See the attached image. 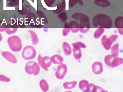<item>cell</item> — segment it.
Wrapping results in <instances>:
<instances>
[{
    "label": "cell",
    "mask_w": 123,
    "mask_h": 92,
    "mask_svg": "<svg viewBox=\"0 0 123 92\" xmlns=\"http://www.w3.org/2000/svg\"><path fill=\"white\" fill-rule=\"evenodd\" d=\"M94 3L102 7H105L110 5V3L108 0H95Z\"/></svg>",
    "instance_id": "16"
},
{
    "label": "cell",
    "mask_w": 123,
    "mask_h": 92,
    "mask_svg": "<svg viewBox=\"0 0 123 92\" xmlns=\"http://www.w3.org/2000/svg\"><path fill=\"white\" fill-rule=\"evenodd\" d=\"M89 86L88 82L85 80L80 81L79 85L80 89L84 92H89Z\"/></svg>",
    "instance_id": "13"
},
{
    "label": "cell",
    "mask_w": 123,
    "mask_h": 92,
    "mask_svg": "<svg viewBox=\"0 0 123 92\" xmlns=\"http://www.w3.org/2000/svg\"><path fill=\"white\" fill-rule=\"evenodd\" d=\"M5 28H0V32H3L5 31Z\"/></svg>",
    "instance_id": "33"
},
{
    "label": "cell",
    "mask_w": 123,
    "mask_h": 92,
    "mask_svg": "<svg viewBox=\"0 0 123 92\" xmlns=\"http://www.w3.org/2000/svg\"><path fill=\"white\" fill-rule=\"evenodd\" d=\"M118 37V35L114 34L108 38L106 35H104L103 36L101 39L102 44L105 49L109 50L111 48V45Z\"/></svg>",
    "instance_id": "5"
},
{
    "label": "cell",
    "mask_w": 123,
    "mask_h": 92,
    "mask_svg": "<svg viewBox=\"0 0 123 92\" xmlns=\"http://www.w3.org/2000/svg\"><path fill=\"white\" fill-rule=\"evenodd\" d=\"M90 27L89 22H80V28H89Z\"/></svg>",
    "instance_id": "24"
},
{
    "label": "cell",
    "mask_w": 123,
    "mask_h": 92,
    "mask_svg": "<svg viewBox=\"0 0 123 92\" xmlns=\"http://www.w3.org/2000/svg\"><path fill=\"white\" fill-rule=\"evenodd\" d=\"M89 28H79V30L80 32L82 33H86L89 30Z\"/></svg>",
    "instance_id": "30"
},
{
    "label": "cell",
    "mask_w": 123,
    "mask_h": 92,
    "mask_svg": "<svg viewBox=\"0 0 123 92\" xmlns=\"http://www.w3.org/2000/svg\"><path fill=\"white\" fill-rule=\"evenodd\" d=\"M92 68L93 73L96 75L101 74L103 71L102 64L98 62L94 63L92 65Z\"/></svg>",
    "instance_id": "10"
},
{
    "label": "cell",
    "mask_w": 123,
    "mask_h": 92,
    "mask_svg": "<svg viewBox=\"0 0 123 92\" xmlns=\"http://www.w3.org/2000/svg\"><path fill=\"white\" fill-rule=\"evenodd\" d=\"M123 17L120 16L117 17L115 21V25L116 27L118 28H123Z\"/></svg>",
    "instance_id": "20"
},
{
    "label": "cell",
    "mask_w": 123,
    "mask_h": 92,
    "mask_svg": "<svg viewBox=\"0 0 123 92\" xmlns=\"http://www.w3.org/2000/svg\"><path fill=\"white\" fill-rule=\"evenodd\" d=\"M73 18L81 22H89L88 17L86 15L81 13H76L72 16Z\"/></svg>",
    "instance_id": "9"
},
{
    "label": "cell",
    "mask_w": 123,
    "mask_h": 92,
    "mask_svg": "<svg viewBox=\"0 0 123 92\" xmlns=\"http://www.w3.org/2000/svg\"><path fill=\"white\" fill-rule=\"evenodd\" d=\"M51 62L54 64H61L62 63L64 59L63 58L59 55H55L50 58Z\"/></svg>",
    "instance_id": "14"
},
{
    "label": "cell",
    "mask_w": 123,
    "mask_h": 92,
    "mask_svg": "<svg viewBox=\"0 0 123 92\" xmlns=\"http://www.w3.org/2000/svg\"><path fill=\"white\" fill-rule=\"evenodd\" d=\"M107 92L104 90L102 88L100 87L99 86H95V85L94 86L92 92Z\"/></svg>",
    "instance_id": "25"
},
{
    "label": "cell",
    "mask_w": 123,
    "mask_h": 92,
    "mask_svg": "<svg viewBox=\"0 0 123 92\" xmlns=\"http://www.w3.org/2000/svg\"><path fill=\"white\" fill-rule=\"evenodd\" d=\"M26 72L30 75L33 74L36 75L39 74L40 67L37 63L32 61H29L26 64L25 68Z\"/></svg>",
    "instance_id": "3"
},
{
    "label": "cell",
    "mask_w": 123,
    "mask_h": 92,
    "mask_svg": "<svg viewBox=\"0 0 123 92\" xmlns=\"http://www.w3.org/2000/svg\"><path fill=\"white\" fill-rule=\"evenodd\" d=\"M17 30V28H5V31L7 34L11 35L15 33Z\"/></svg>",
    "instance_id": "23"
},
{
    "label": "cell",
    "mask_w": 123,
    "mask_h": 92,
    "mask_svg": "<svg viewBox=\"0 0 123 92\" xmlns=\"http://www.w3.org/2000/svg\"><path fill=\"white\" fill-rule=\"evenodd\" d=\"M70 29H64L63 30V34L64 36H66L68 35L70 32Z\"/></svg>",
    "instance_id": "29"
},
{
    "label": "cell",
    "mask_w": 123,
    "mask_h": 92,
    "mask_svg": "<svg viewBox=\"0 0 123 92\" xmlns=\"http://www.w3.org/2000/svg\"><path fill=\"white\" fill-rule=\"evenodd\" d=\"M73 47V51L74 56L76 60L80 59L81 57L82 53L80 47L74 43L72 44Z\"/></svg>",
    "instance_id": "11"
},
{
    "label": "cell",
    "mask_w": 123,
    "mask_h": 92,
    "mask_svg": "<svg viewBox=\"0 0 123 92\" xmlns=\"http://www.w3.org/2000/svg\"><path fill=\"white\" fill-rule=\"evenodd\" d=\"M104 28H99L95 31L94 35V37L95 39L98 38L104 32Z\"/></svg>",
    "instance_id": "22"
},
{
    "label": "cell",
    "mask_w": 123,
    "mask_h": 92,
    "mask_svg": "<svg viewBox=\"0 0 123 92\" xmlns=\"http://www.w3.org/2000/svg\"><path fill=\"white\" fill-rule=\"evenodd\" d=\"M92 23L94 26L97 27L99 26V28L109 29L112 27V20L109 16L104 14L97 15L93 18Z\"/></svg>",
    "instance_id": "1"
},
{
    "label": "cell",
    "mask_w": 123,
    "mask_h": 92,
    "mask_svg": "<svg viewBox=\"0 0 123 92\" xmlns=\"http://www.w3.org/2000/svg\"><path fill=\"white\" fill-rule=\"evenodd\" d=\"M39 85L43 91L46 92L49 90L48 84L45 80H42L40 82Z\"/></svg>",
    "instance_id": "21"
},
{
    "label": "cell",
    "mask_w": 123,
    "mask_h": 92,
    "mask_svg": "<svg viewBox=\"0 0 123 92\" xmlns=\"http://www.w3.org/2000/svg\"><path fill=\"white\" fill-rule=\"evenodd\" d=\"M119 45L118 43L114 45L111 47V52L112 55L115 58H117L118 56Z\"/></svg>",
    "instance_id": "17"
},
{
    "label": "cell",
    "mask_w": 123,
    "mask_h": 92,
    "mask_svg": "<svg viewBox=\"0 0 123 92\" xmlns=\"http://www.w3.org/2000/svg\"><path fill=\"white\" fill-rule=\"evenodd\" d=\"M118 30L119 33L121 34H123V28H118Z\"/></svg>",
    "instance_id": "32"
},
{
    "label": "cell",
    "mask_w": 123,
    "mask_h": 92,
    "mask_svg": "<svg viewBox=\"0 0 123 92\" xmlns=\"http://www.w3.org/2000/svg\"><path fill=\"white\" fill-rule=\"evenodd\" d=\"M0 81L8 82L10 81V80L9 78L5 75H0Z\"/></svg>",
    "instance_id": "26"
},
{
    "label": "cell",
    "mask_w": 123,
    "mask_h": 92,
    "mask_svg": "<svg viewBox=\"0 0 123 92\" xmlns=\"http://www.w3.org/2000/svg\"><path fill=\"white\" fill-rule=\"evenodd\" d=\"M71 25L74 28H80V25L77 22L74 21L71 22Z\"/></svg>",
    "instance_id": "27"
},
{
    "label": "cell",
    "mask_w": 123,
    "mask_h": 92,
    "mask_svg": "<svg viewBox=\"0 0 123 92\" xmlns=\"http://www.w3.org/2000/svg\"><path fill=\"white\" fill-rule=\"evenodd\" d=\"M7 42L10 49L14 52H18L21 50V40L17 36L13 35L8 37Z\"/></svg>",
    "instance_id": "2"
},
{
    "label": "cell",
    "mask_w": 123,
    "mask_h": 92,
    "mask_svg": "<svg viewBox=\"0 0 123 92\" xmlns=\"http://www.w3.org/2000/svg\"><path fill=\"white\" fill-rule=\"evenodd\" d=\"M62 48L65 55L69 56L71 54L72 52L71 47L66 42H63Z\"/></svg>",
    "instance_id": "15"
},
{
    "label": "cell",
    "mask_w": 123,
    "mask_h": 92,
    "mask_svg": "<svg viewBox=\"0 0 123 92\" xmlns=\"http://www.w3.org/2000/svg\"><path fill=\"white\" fill-rule=\"evenodd\" d=\"M71 29L72 32L73 33H76L79 30V28H72Z\"/></svg>",
    "instance_id": "31"
},
{
    "label": "cell",
    "mask_w": 123,
    "mask_h": 92,
    "mask_svg": "<svg viewBox=\"0 0 123 92\" xmlns=\"http://www.w3.org/2000/svg\"><path fill=\"white\" fill-rule=\"evenodd\" d=\"M36 51L32 46H27L24 47L22 52L23 58L26 60H30L34 59L36 55Z\"/></svg>",
    "instance_id": "6"
},
{
    "label": "cell",
    "mask_w": 123,
    "mask_h": 92,
    "mask_svg": "<svg viewBox=\"0 0 123 92\" xmlns=\"http://www.w3.org/2000/svg\"><path fill=\"white\" fill-rule=\"evenodd\" d=\"M77 82L73 81L70 82H66L63 84L64 87L66 89H71L75 87Z\"/></svg>",
    "instance_id": "18"
},
{
    "label": "cell",
    "mask_w": 123,
    "mask_h": 92,
    "mask_svg": "<svg viewBox=\"0 0 123 92\" xmlns=\"http://www.w3.org/2000/svg\"><path fill=\"white\" fill-rule=\"evenodd\" d=\"M38 62L41 67L45 70L48 71V68L51 65L50 58L47 56L42 57L39 54L37 58Z\"/></svg>",
    "instance_id": "7"
},
{
    "label": "cell",
    "mask_w": 123,
    "mask_h": 92,
    "mask_svg": "<svg viewBox=\"0 0 123 92\" xmlns=\"http://www.w3.org/2000/svg\"><path fill=\"white\" fill-rule=\"evenodd\" d=\"M67 66L64 64H62L58 66L55 74L57 78L60 80L63 79L67 73Z\"/></svg>",
    "instance_id": "8"
},
{
    "label": "cell",
    "mask_w": 123,
    "mask_h": 92,
    "mask_svg": "<svg viewBox=\"0 0 123 92\" xmlns=\"http://www.w3.org/2000/svg\"><path fill=\"white\" fill-rule=\"evenodd\" d=\"M28 31L31 34L33 44L34 45H36L39 42V39L37 35L34 31L32 30H30Z\"/></svg>",
    "instance_id": "19"
},
{
    "label": "cell",
    "mask_w": 123,
    "mask_h": 92,
    "mask_svg": "<svg viewBox=\"0 0 123 92\" xmlns=\"http://www.w3.org/2000/svg\"><path fill=\"white\" fill-rule=\"evenodd\" d=\"M3 57L10 62L15 63L17 61L15 57L11 52L7 51L4 52L2 53Z\"/></svg>",
    "instance_id": "12"
},
{
    "label": "cell",
    "mask_w": 123,
    "mask_h": 92,
    "mask_svg": "<svg viewBox=\"0 0 123 92\" xmlns=\"http://www.w3.org/2000/svg\"><path fill=\"white\" fill-rule=\"evenodd\" d=\"M74 44L79 46L80 48H86V46L83 43L80 42H77L75 43H74Z\"/></svg>",
    "instance_id": "28"
},
{
    "label": "cell",
    "mask_w": 123,
    "mask_h": 92,
    "mask_svg": "<svg viewBox=\"0 0 123 92\" xmlns=\"http://www.w3.org/2000/svg\"><path fill=\"white\" fill-rule=\"evenodd\" d=\"M1 0H0V2L1 1Z\"/></svg>",
    "instance_id": "35"
},
{
    "label": "cell",
    "mask_w": 123,
    "mask_h": 92,
    "mask_svg": "<svg viewBox=\"0 0 123 92\" xmlns=\"http://www.w3.org/2000/svg\"><path fill=\"white\" fill-rule=\"evenodd\" d=\"M2 39V36L1 34L0 33V41H1Z\"/></svg>",
    "instance_id": "34"
},
{
    "label": "cell",
    "mask_w": 123,
    "mask_h": 92,
    "mask_svg": "<svg viewBox=\"0 0 123 92\" xmlns=\"http://www.w3.org/2000/svg\"><path fill=\"white\" fill-rule=\"evenodd\" d=\"M104 61L107 65L113 68L117 67L123 63V59L121 58H114L111 55L106 56Z\"/></svg>",
    "instance_id": "4"
}]
</instances>
